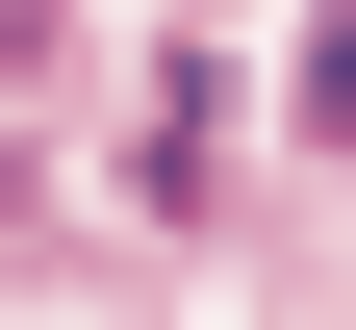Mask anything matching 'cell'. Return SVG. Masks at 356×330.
I'll return each instance as SVG.
<instances>
[{"mask_svg":"<svg viewBox=\"0 0 356 330\" xmlns=\"http://www.w3.org/2000/svg\"><path fill=\"white\" fill-rule=\"evenodd\" d=\"M305 127H331V153H356V0H331V51H305Z\"/></svg>","mask_w":356,"mask_h":330,"instance_id":"1","label":"cell"}]
</instances>
